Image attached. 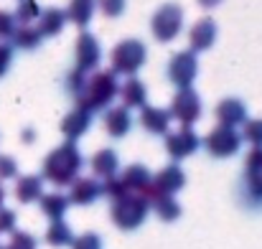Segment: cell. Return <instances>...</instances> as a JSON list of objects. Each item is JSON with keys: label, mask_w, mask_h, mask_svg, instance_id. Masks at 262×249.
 Listing matches in <instances>:
<instances>
[{"label": "cell", "mask_w": 262, "mask_h": 249, "mask_svg": "<svg viewBox=\"0 0 262 249\" xmlns=\"http://www.w3.org/2000/svg\"><path fill=\"white\" fill-rule=\"evenodd\" d=\"M18 178V161L13 155H0V183Z\"/></svg>", "instance_id": "35"}, {"label": "cell", "mask_w": 262, "mask_h": 249, "mask_svg": "<svg viewBox=\"0 0 262 249\" xmlns=\"http://www.w3.org/2000/svg\"><path fill=\"white\" fill-rule=\"evenodd\" d=\"M216 33H219V28H216V23H214V18H201V20H196L193 26H191V31H188V43H191V54H201V51H209L211 46H214V41H216Z\"/></svg>", "instance_id": "12"}, {"label": "cell", "mask_w": 262, "mask_h": 249, "mask_svg": "<svg viewBox=\"0 0 262 249\" xmlns=\"http://www.w3.org/2000/svg\"><path fill=\"white\" fill-rule=\"evenodd\" d=\"M150 206L156 209V214H158L161 221H176V219L181 216V203L176 201L173 196H168V198H158V201H153Z\"/></svg>", "instance_id": "28"}, {"label": "cell", "mask_w": 262, "mask_h": 249, "mask_svg": "<svg viewBox=\"0 0 262 249\" xmlns=\"http://www.w3.org/2000/svg\"><path fill=\"white\" fill-rule=\"evenodd\" d=\"M148 211H150V203H148L145 196H140V193H125L122 198L112 201L110 219H112V224L117 229L133 232V229H138V227L145 224Z\"/></svg>", "instance_id": "3"}, {"label": "cell", "mask_w": 262, "mask_h": 249, "mask_svg": "<svg viewBox=\"0 0 262 249\" xmlns=\"http://www.w3.org/2000/svg\"><path fill=\"white\" fill-rule=\"evenodd\" d=\"M15 198L20 203H33L43 196V178L41 175H18L15 178V188H13Z\"/></svg>", "instance_id": "20"}, {"label": "cell", "mask_w": 262, "mask_h": 249, "mask_svg": "<svg viewBox=\"0 0 262 249\" xmlns=\"http://www.w3.org/2000/svg\"><path fill=\"white\" fill-rule=\"evenodd\" d=\"M199 74V61H196V54L191 51H178L171 56L168 61V79L173 86L178 89H191V84Z\"/></svg>", "instance_id": "9"}, {"label": "cell", "mask_w": 262, "mask_h": 249, "mask_svg": "<svg viewBox=\"0 0 262 249\" xmlns=\"http://www.w3.org/2000/svg\"><path fill=\"white\" fill-rule=\"evenodd\" d=\"M97 5H99L102 15H107V18H117V15L125 13L127 0H97Z\"/></svg>", "instance_id": "34"}, {"label": "cell", "mask_w": 262, "mask_h": 249, "mask_svg": "<svg viewBox=\"0 0 262 249\" xmlns=\"http://www.w3.org/2000/svg\"><path fill=\"white\" fill-rule=\"evenodd\" d=\"M127 191H125V186L120 183V178L115 175V178H107V180H102V196H107V198H112V201H117V198H122Z\"/></svg>", "instance_id": "33"}, {"label": "cell", "mask_w": 262, "mask_h": 249, "mask_svg": "<svg viewBox=\"0 0 262 249\" xmlns=\"http://www.w3.org/2000/svg\"><path fill=\"white\" fill-rule=\"evenodd\" d=\"M94 5H97V0H69V8L64 10L67 20H72L79 28H87L94 15Z\"/></svg>", "instance_id": "24"}, {"label": "cell", "mask_w": 262, "mask_h": 249, "mask_svg": "<svg viewBox=\"0 0 262 249\" xmlns=\"http://www.w3.org/2000/svg\"><path fill=\"white\" fill-rule=\"evenodd\" d=\"M201 99L193 89H178L176 97L171 99V107H168V115L171 120L181 122L183 127H191L193 122H199L201 117Z\"/></svg>", "instance_id": "7"}, {"label": "cell", "mask_w": 262, "mask_h": 249, "mask_svg": "<svg viewBox=\"0 0 262 249\" xmlns=\"http://www.w3.org/2000/svg\"><path fill=\"white\" fill-rule=\"evenodd\" d=\"M5 196H8V193H5V186L0 183V209H3V203H5Z\"/></svg>", "instance_id": "41"}, {"label": "cell", "mask_w": 262, "mask_h": 249, "mask_svg": "<svg viewBox=\"0 0 262 249\" xmlns=\"http://www.w3.org/2000/svg\"><path fill=\"white\" fill-rule=\"evenodd\" d=\"M38 15H41L38 0H20L18 8H15V13H13L15 23H20V26H31L33 20H38Z\"/></svg>", "instance_id": "27"}, {"label": "cell", "mask_w": 262, "mask_h": 249, "mask_svg": "<svg viewBox=\"0 0 262 249\" xmlns=\"http://www.w3.org/2000/svg\"><path fill=\"white\" fill-rule=\"evenodd\" d=\"M102 196V183L97 178H77L72 186H69V203L74 206H89L94 203L97 198Z\"/></svg>", "instance_id": "14"}, {"label": "cell", "mask_w": 262, "mask_h": 249, "mask_svg": "<svg viewBox=\"0 0 262 249\" xmlns=\"http://www.w3.org/2000/svg\"><path fill=\"white\" fill-rule=\"evenodd\" d=\"M219 3H222V0H199V5H201V8H216Z\"/></svg>", "instance_id": "40"}, {"label": "cell", "mask_w": 262, "mask_h": 249, "mask_svg": "<svg viewBox=\"0 0 262 249\" xmlns=\"http://www.w3.org/2000/svg\"><path fill=\"white\" fill-rule=\"evenodd\" d=\"M15 224H18V214L13 209H0V234H13L15 232Z\"/></svg>", "instance_id": "36"}, {"label": "cell", "mask_w": 262, "mask_h": 249, "mask_svg": "<svg viewBox=\"0 0 262 249\" xmlns=\"http://www.w3.org/2000/svg\"><path fill=\"white\" fill-rule=\"evenodd\" d=\"M15 28H18V23H15L13 13H8V10H0V43H8V41L13 38Z\"/></svg>", "instance_id": "32"}, {"label": "cell", "mask_w": 262, "mask_h": 249, "mask_svg": "<svg viewBox=\"0 0 262 249\" xmlns=\"http://www.w3.org/2000/svg\"><path fill=\"white\" fill-rule=\"evenodd\" d=\"M64 26H67V13L61 8H46L38 15L36 31L41 33V38H46V36H59L64 31Z\"/></svg>", "instance_id": "22"}, {"label": "cell", "mask_w": 262, "mask_h": 249, "mask_svg": "<svg viewBox=\"0 0 262 249\" xmlns=\"http://www.w3.org/2000/svg\"><path fill=\"white\" fill-rule=\"evenodd\" d=\"M140 125L153 135H166L171 127V115H168V109L145 104V107H140Z\"/></svg>", "instance_id": "18"}, {"label": "cell", "mask_w": 262, "mask_h": 249, "mask_svg": "<svg viewBox=\"0 0 262 249\" xmlns=\"http://www.w3.org/2000/svg\"><path fill=\"white\" fill-rule=\"evenodd\" d=\"M10 64H13V46L10 43H0V77L8 74Z\"/></svg>", "instance_id": "37"}, {"label": "cell", "mask_w": 262, "mask_h": 249, "mask_svg": "<svg viewBox=\"0 0 262 249\" xmlns=\"http://www.w3.org/2000/svg\"><path fill=\"white\" fill-rule=\"evenodd\" d=\"M13 46L15 49H23V51H33V49H38L41 46V33L33 28V26H18L15 28V33H13Z\"/></svg>", "instance_id": "25"}, {"label": "cell", "mask_w": 262, "mask_h": 249, "mask_svg": "<svg viewBox=\"0 0 262 249\" xmlns=\"http://www.w3.org/2000/svg\"><path fill=\"white\" fill-rule=\"evenodd\" d=\"M82 166H84V158H82L77 143H61L59 148H54L43 158L41 178L59 186V188H64V186H72L79 178Z\"/></svg>", "instance_id": "1"}, {"label": "cell", "mask_w": 262, "mask_h": 249, "mask_svg": "<svg viewBox=\"0 0 262 249\" xmlns=\"http://www.w3.org/2000/svg\"><path fill=\"white\" fill-rule=\"evenodd\" d=\"M89 125H92V115L84 112V109H79V107H74L69 115H64V120H61V132H64L67 143H77L89 130Z\"/></svg>", "instance_id": "16"}, {"label": "cell", "mask_w": 262, "mask_h": 249, "mask_svg": "<svg viewBox=\"0 0 262 249\" xmlns=\"http://www.w3.org/2000/svg\"><path fill=\"white\" fill-rule=\"evenodd\" d=\"M214 115H216V122H219L222 127H232V130H237V125H245V122H247V107H245V102L237 99V97L222 99V102L216 104Z\"/></svg>", "instance_id": "13"}, {"label": "cell", "mask_w": 262, "mask_h": 249, "mask_svg": "<svg viewBox=\"0 0 262 249\" xmlns=\"http://www.w3.org/2000/svg\"><path fill=\"white\" fill-rule=\"evenodd\" d=\"M69 247L72 249H102V237L94 234V232H84V234L74 237Z\"/></svg>", "instance_id": "31"}, {"label": "cell", "mask_w": 262, "mask_h": 249, "mask_svg": "<svg viewBox=\"0 0 262 249\" xmlns=\"http://www.w3.org/2000/svg\"><path fill=\"white\" fill-rule=\"evenodd\" d=\"M133 127V115L130 109H125L122 104L120 107H107L104 112V130L110 138H125Z\"/></svg>", "instance_id": "17"}, {"label": "cell", "mask_w": 262, "mask_h": 249, "mask_svg": "<svg viewBox=\"0 0 262 249\" xmlns=\"http://www.w3.org/2000/svg\"><path fill=\"white\" fill-rule=\"evenodd\" d=\"M199 145H201V140H199V135L191 127H181L176 132H171V130L166 132V153L173 158V163L193 155L199 150Z\"/></svg>", "instance_id": "11"}, {"label": "cell", "mask_w": 262, "mask_h": 249, "mask_svg": "<svg viewBox=\"0 0 262 249\" xmlns=\"http://www.w3.org/2000/svg\"><path fill=\"white\" fill-rule=\"evenodd\" d=\"M43 239H46L49 247H67V244H72L74 234H72L69 224L64 219H59V221H51V227L46 229V237Z\"/></svg>", "instance_id": "26"}, {"label": "cell", "mask_w": 262, "mask_h": 249, "mask_svg": "<svg viewBox=\"0 0 262 249\" xmlns=\"http://www.w3.org/2000/svg\"><path fill=\"white\" fill-rule=\"evenodd\" d=\"M0 249H3V244H0Z\"/></svg>", "instance_id": "42"}, {"label": "cell", "mask_w": 262, "mask_h": 249, "mask_svg": "<svg viewBox=\"0 0 262 249\" xmlns=\"http://www.w3.org/2000/svg\"><path fill=\"white\" fill-rule=\"evenodd\" d=\"M3 249H38V242H36V237L33 234H28V232H13L10 234V242L5 244Z\"/></svg>", "instance_id": "30"}, {"label": "cell", "mask_w": 262, "mask_h": 249, "mask_svg": "<svg viewBox=\"0 0 262 249\" xmlns=\"http://www.w3.org/2000/svg\"><path fill=\"white\" fill-rule=\"evenodd\" d=\"M117 94L122 97V107L125 109H133V107L140 109V107H145V99H148V89L138 77H127L125 84H120Z\"/></svg>", "instance_id": "21"}, {"label": "cell", "mask_w": 262, "mask_h": 249, "mask_svg": "<svg viewBox=\"0 0 262 249\" xmlns=\"http://www.w3.org/2000/svg\"><path fill=\"white\" fill-rule=\"evenodd\" d=\"M38 206H41L43 216H49L51 221H59V219H64V214L69 209V198L59 191H51V193H43L38 198Z\"/></svg>", "instance_id": "23"}, {"label": "cell", "mask_w": 262, "mask_h": 249, "mask_svg": "<svg viewBox=\"0 0 262 249\" xmlns=\"http://www.w3.org/2000/svg\"><path fill=\"white\" fill-rule=\"evenodd\" d=\"M89 166H92V173L97 178L107 180V178H115L117 175V170H120V155L115 150H110V148H102V150H97L92 155Z\"/></svg>", "instance_id": "19"}, {"label": "cell", "mask_w": 262, "mask_h": 249, "mask_svg": "<svg viewBox=\"0 0 262 249\" xmlns=\"http://www.w3.org/2000/svg\"><path fill=\"white\" fill-rule=\"evenodd\" d=\"M242 140H247L252 148H262V120H247L245 130L239 132Z\"/></svg>", "instance_id": "29"}, {"label": "cell", "mask_w": 262, "mask_h": 249, "mask_svg": "<svg viewBox=\"0 0 262 249\" xmlns=\"http://www.w3.org/2000/svg\"><path fill=\"white\" fill-rule=\"evenodd\" d=\"M120 183L125 186V191L127 193H145V188L150 186V178H153V173L148 170V168L143 166V163H133V166H127L120 175Z\"/></svg>", "instance_id": "15"}, {"label": "cell", "mask_w": 262, "mask_h": 249, "mask_svg": "<svg viewBox=\"0 0 262 249\" xmlns=\"http://www.w3.org/2000/svg\"><path fill=\"white\" fill-rule=\"evenodd\" d=\"M74 59H77V69L82 74L94 72L99 66V61H102V46H99V41L89 31L79 33V38L74 43Z\"/></svg>", "instance_id": "10"}, {"label": "cell", "mask_w": 262, "mask_h": 249, "mask_svg": "<svg viewBox=\"0 0 262 249\" xmlns=\"http://www.w3.org/2000/svg\"><path fill=\"white\" fill-rule=\"evenodd\" d=\"M84 79H87V74H82L79 69H74V72H69V77H67V89L77 97V92L82 89V84H84Z\"/></svg>", "instance_id": "38"}, {"label": "cell", "mask_w": 262, "mask_h": 249, "mask_svg": "<svg viewBox=\"0 0 262 249\" xmlns=\"http://www.w3.org/2000/svg\"><path fill=\"white\" fill-rule=\"evenodd\" d=\"M148 59V49L143 41L138 38H125L120 41L112 54H110V64H112V74H125V77H133Z\"/></svg>", "instance_id": "4"}, {"label": "cell", "mask_w": 262, "mask_h": 249, "mask_svg": "<svg viewBox=\"0 0 262 249\" xmlns=\"http://www.w3.org/2000/svg\"><path fill=\"white\" fill-rule=\"evenodd\" d=\"M186 186V173L181 170L178 163H171V166L161 168L153 178H150V186L145 188V198L148 203L158 201V198H168V196H176L181 188Z\"/></svg>", "instance_id": "5"}, {"label": "cell", "mask_w": 262, "mask_h": 249, "mask_svg": "<svg viewBox=\"0 0 262 249\" xmlns=\"http://www.w3.org/2000/svg\"><path fill=\"white\" fill-rule=\"evenodd\" d=\"M31 140H36V130L26 127V130H23V143H31Z\"/></svg>", "instance_id": "39"}, {"label": "cell", "mask_w": 262, "mask_h": 249, "mask_svg": "<svg viewBox=\"0 0 262 249\" xmlns=\"http://www.w3.org/2000/svg\"><path fill=\"white\" fill-rule=\"evenodd\" d=\"M120 92V82H117V74H112L110 69H97L94 74H89L82 89L77 92V107L84 109V112H99V109H107L115 97Z\"/></svg>", "instance_id": "2"}, {"label": "cell", "mask_w": 262, "mask_h": 249, "mask_svg": "<svg viewBox=\"0 0 262 249\" xmlns=\"http://www.w3.org/2000/svg\"><path fill=\"white\" fill-rule=\"evenodd\" d=\"M242 145V135L232 127H214L206 138H204V148L209 150V155L214 158H232Z\"/></svg>", "instance_id": "8"}, {"label": "cell", "mask_w": 262, "mask_h": 249, "mask_svg": "<svg viewBox=\"0 0 262 249\" xmlns=\"http://www.w3.org/2000/svg\"><path fill=\"white\" fill-rule=\"evenodd\" d=\"M150 28H153L156 41H161V43L173 41L176 36L181 33V28H183V10H181V5H176V3L161 5V8L153 13Z\"/></svg>", "instance_id": "6"}]
</instances>
